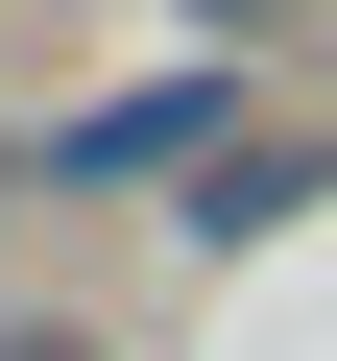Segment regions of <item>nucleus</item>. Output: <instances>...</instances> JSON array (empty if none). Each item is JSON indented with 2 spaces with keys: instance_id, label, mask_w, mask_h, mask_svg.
<instances>
[{
  "instance_id": "f03ea898",
  "label": "nucleus",
  "mask_w": 337,
  "mask_h": 361,
  "mask_svg": "<svg viewBox=\"0 0 337 361\" xmlns=\"http://www.w3.org/2000/svg\"><path fill=\"white\" fill-rule=\"evenodd\" d=\"M168 25H193V49H241V73H265V49H313V25H337V0H168Z\"/></svg>"
},
{
  "instance_id": "f257e3e1",
  "label": "nucleus",
  "mask_w": 337,
  "mask_h": 361,
  "mask_svg": "<svg viewBox=\"0 0 337 361\" xmlns=\"http://www.w3.org/2000/svg\"><path fill=\"white\" fill-rule=\"evenodd\" d=\"M313 193H337V121H265V145H217L193 193H168V241H193V265H241V241H265V217H313Z\"/></svg>"
},
{
  "instance_id": "7ed1b4c3",
  "label": "nucleus",
  "mask_w": 337,
  "mask_h": 361,
  "mask_svg": "<svg viewBox=\"0 0 337 361\" xmlns=\"http://www.w3.org/2000/svg\"><path fill=\"white\" fill-rule=\"evenodd\" d=\"M0 361H121V337H97V313H0Z\"/></svg>"
}]
</instances>
